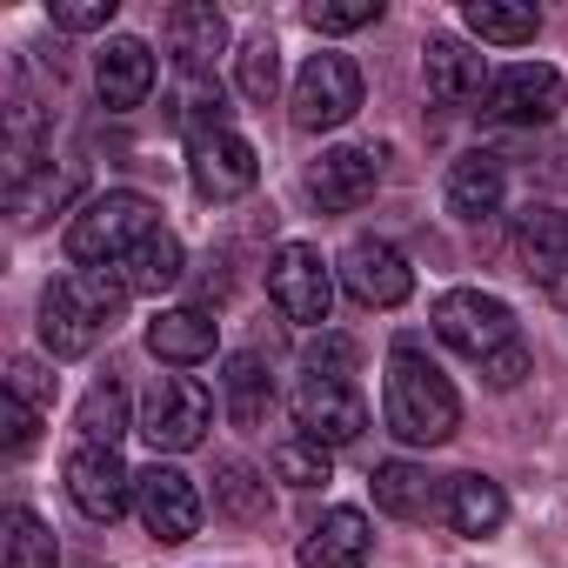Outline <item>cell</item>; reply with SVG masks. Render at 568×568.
<instances>
[{
  "label": "cell",
  "instance_id": "obj_1",
  "mask_svg": "<svg viewBox=\"0 0 568 568\" xmlns=\"http://www.w3.org/2000/svg\"><path fill=\"white\" fill-rule=\"evenodd\" d=\"M128 295L134 288L121 281V267H74V274L48 281V295H41V348L54 362H81L114 328Z\"/></svg>",
  "mask_w": 568,
  "mask_h": 568
},
{
  "label": "cell",
  "instance_id": "obj_2",
  "mask_svg": "<svg viewBox=\"0 0 568 568\" xmlns=\"http://www.w3.org/2000/svg\"><path fill=\"white\" fill-rule=\"evenodd\" d=\"M382 415H388V435H402L408 448H442L462 428V395L422 355L415 335H402L395 355H388V402H382Z\"/></svg>",
  "mask_w": 568,
  "mask_h": 568
},
{
  "label": "cell",
  "instance_id": "obj_3",
  "mask_svg": "<svg viewBox=\"0 0 568 568\" xmlns=\"http://www.w3.org/2000/svg\"><path fill=\"white\" fill-rule=\"evenodd\" d=\"M161 234V221H154V201L148 194H101V201H88L81 214H74V227H68V261L74 267H121L141 241H154Z\"/></svg>",
  "mask_w": 568,
  "mask_h": 568
},
{
  "label": "cell",
  "instance_id": "obj_4",
  "mask_svg": "<svg viewBox=\"0 0 568 568\" xmlns=\"http://www.w3.org/2000/svg\"><path fill=\"white\" fill-rule=\"evenodd\" d=\"M428 328H435L442 348H455V355H468V362H488V355H501L508 342H521L515 308H508L501 295H481V288H448V295L435 302Z\"/></svg>",
  "mask_w": 568,
  "mask_h": 568
},
{
  "label": "cell",
  "instance_id": "obj_5",
  "mask_svg": "<svg viewBox=\"0 0 568 568\" xmlns=\"http://www.w3.org/2000/svg\"><path fill=\"white\" fill-rule=\"evenodd\" d=\"M267 295L295 328H322L328 308H335V267L308 241H281L274 261H267Z\"/></svg>",
  "mask_w": 568,
  "mask_h": 568
},
{
  "label": "cell",
  "instance_id": "obj_6",
  "mask_svg": "<svg viewBox=\"0 0 568 568\" xmlns=\"http://www.w3.org/2000/svg\"><path fill=\"white\" fill-rule=\"evenodd\" d=\"M207 422H214V395H207L194 375H161V382L148 388V402H141V435H148L161 455L201 448Z\"/></svg>",
  "mask_w": 568,
  "mask_h": 568
},
{
  "label": "cell",
  "instance_id": "obj_7",
  "mask_svg": "<svg viewBox=\"0 0 568 568\" xmlns=\"http://www.w3.org/2000/svg\"><path fill=\"white\" fill-rule=\"evenodd\" d=\"M355 108H362V68L348 54H308V68L295 74V128L328 134L355 121Z\"/></svg>",
  "mask_w": 568,
  "mask_h": 568
},
{
  "label": "cell",
  "instance_id": "obj_8",
  "mask_svg": "<svg viewBox=\"0 0 568 568\" xmlns=\"http://www.w3.org/2000/svg\"><path fill=\"white\" fill-rule=\"evenodd\" d=\"M295 428L315 448H355L368 435V402H362L355 382H315V375H302V388H295Z\"/></svg>",
  "mask_w": 568,
  "mask_h": 568
},
{
  "label": "cell",
  "instance_id": "obj_9",
  "mask_svg": "<svg viewBox=\"0 0 568 568\" xmlns=\"http://www.w3.org/2000/svg\"><path fill=\"white\" fill-rule=\"evenodd\" d=\"M561 101H568V88H561V74L548 61H515V68H501L488 81L481 114L488 121H508V128H541V121L561 114Z\"/></svg>",
  "mask_w": 568,
  "mask_h": 568
},
{
  "label": "cell",
  "instance_id": "obj_10",
  "mask_svg": "<svg viewBox=\"0 0 568 568\" xmlns=\"http://www.w3.org/2000/svg\"><path fill=\"white\" fill-rule=\"evenodd\" d=\"M134 515L154 541H194L201 535V488L174 462H154L134 475Z\"/></svg>",
  "mask_w": 568,
  "mask_h": 568
},
{
  "label": "cell",
  "instance_id": "obj_11",
  "mask_svg": "<svg viewBox=\"0 0 568 568\" xmlns=\"http://www.w3.org/2000/svg\"><path fill=\"white\" fill-rule=\"evenodd\" d=\"M68 495H74V508L88 515V521H121L128 508H134V475H128V462H121V448H94V442H81L74 455H68Z\"/></svg>",
  "mask_w": 568,
  "mask_h": 568
},
{
  "label": "cell",
  "instance_id": "obj_12",
  "mask_svg": "<svg viewBox=\"0 0 568 568\" xmlns=\"http://www.w3.org/2000/svg\"><path fill=\"white\" fill-rule=\"evenodd\" d=\"M335 274H342V288H348L362 308H402V302L415 295V267L402 261V247H388V241H368V234L342 247Z\"/></svg>",
  "mask_w": 568,
  "mask_h": 568
},
{
  "label": "cell",
  "instance_id": "obj_13",
  "mask_svg": "<svg viewBox=\"0 0 568 568\" xmlns=\"http://www.w3.org/2000/svg\"><path fill=\"white\" fill-rule=\"evenodd\" d=\"M187 181H194L201 201H241L261 181V161L234 128H214V134L187 141Z\"/></svg>",
  "mask_w": 568,
  "mask_h": 568
},
{
  "label": "cell",
  "instance_id": "obj_14",
  "mask_svg": "<svg viewBox=\"0 0 568 568\" xmlns=\"http://www.w3.org/2000/svg\"><path fill=\"white\" fill-rule=\"evenodd\" d=\"M168 54H174L181 81L214 74V61L227 54V14L214 0H181V8H168Z\"/></svg>",
  "mask_w": 568,
  "mask_h": 568
},
{
  "label": "cell",
  "instance_id": "obj_15",
  "mask_svg": "<svg viewBox=\"0 0 568 568\" xmlns=\"http://www.w3.org/2000/svg\"><path fill=\"white\" fill-rule=\"evenodd\" d=\"M382 181V154L375 148H328L315 168H308V201L328 207V214H348L375 194Z\"/></svg>",
  "mask_w": 568,
  "mask_h": 568
},
{
  "label": "cell",
  "instance_id": "obj_16",
  "mask_svg": "<svg viewBox=\"0 0 568 568\" xmlns=\"http://www.w3.org/2000/svg\"><path fill=\"white\" fill-rule=\"evenodd\" d=\"M488 68H481V54L475 48H462V41H448V34H435L428 48H422V88H428V101H442V108H475L481 94H488Z\"/></svg>",
  "mask_w": 568,
  "mask_h": 568
},
{
  "label": "cell",
  "instance_id": "obj_17",
  "mask_svg": "<svg viewBox=\"0 0 568 568\" xmlns=\"http://www.w3.org/2000/svg\"><path fill=\"white\" fill-rule=\"evenodd\" d=\"M94 88H101V101H108L114 114L141 108V101L154 94V48L134 41V34H114V41L94 54Z\"/></svg>",
  "mask_w": 568,
  "mask_h": 568
},
{
  "label": "cell",
  "instance_id": "obj_18",
  "mask_svg": "<svg viewBox=\"0 0 568 568\" xmlns=\"http://www.w3.org/2000/svg\"><path fill=\"white\" fill-rule=\"evenodd\" d=\"M375 555V521L362 508H328L302 535V568H362Z\"/></svg>",
  "mask_w": 568,
  "mask_h": 568
},
{
  "label": "cell",
  "instance_id": "obj_19",
  "mask_svg": "<svg viewBox=\"0 0 568 568\" xmlns=\"http://www.w3.org/2000/svg\"><path fill=\"white\" fill-rule=\"evenodd\" d=\"M501 194H508V174H501V161H495L488 148L462 154V161L448 168V181H442V201H448L455 221H488V214H501Z\"/></svg>",
  "mask_w": 568,
  "mask_h": 568
},
{
  "label": "cell",
  "instance_id": "obj_20",
  "mask_svg": "<svg viewBox=\"0 0 568 568\" xmlns=\"http://www.w3.org/2000/svg\"><path fill=\"white\" fill-rule=\"evenodd\" d=\"M148 355L168 368H201L214 355V322L201 308H161L148 322Z\"/></svg>",
  "mask_w": 568,
  "mask_h": 568
},
{
  "label": "cell",
  "instance_id": "obj_21",
  "mask_svg": "<svg viewBox=\"0 0 568 568\" xmlns=\"http://www.w3.org/2000/svg\"><path fill=\"white\" fill-rule=\"evenodd\" d=\"M442 515H448V528L455 535H495L501 521H508V495H501V481H488V475H455L448 481V495H442Z\"/></svg>",
  "mask_w": 568,
  "mask_h": 568
},
{
  "label": "cell",
  "instance_id": "obj_22",
  "mask_svg": "<svg viewBox=\"0 0 568 568\" xmlns=\"http://www.w3.org/2000/svg\"><path fill=\"white\" fill-rule=\"evenodd\" d=\"M221 408H227L234 428H261V422H267V408H274V375H267L261 355H227V368H221Z\"/></svg>",
  "mask_w": 568,
  "mask_h": 568
},
{
  "label": "cell",
  "instance_id": "obj_23",
  "mask_svg": "<svg viewBox=\"0 0 568 568\" xmlns=\"http://www.w3.org/2000/svg\"><path fill=\"white\" fill-rule=\"evenodd\" d=\"M368 481H375V508H382V515H395V521L435 515V475H428V468H415V462H382Z\"/></svg>",
  "mask_w": 568,
  "mask_h": 568
},
{
  "label": "cell",
  "instance_id": "obj_24",
  "mask_svg": "<svg viewBox=\"0 0 568 568\" xmlns=\"http://www.w3.org/2000/svg\"><path fill=\"white\" fill-rule=\"evenodd\" d=\"M521 254H528V274L555 281L568 267V207H528L521 214Z\"/></svg>",
  "mask_w": 568,
  "mask_h": 568
},
{
  "label": "cell",
  "instance_id": "obj_25",
  "mask_svg": "<svg viewBox=\"0 0 568 568\" xmlns=\"http://www.w3.org/2000/svg\"><path fill=\"white\" fill-rule=\"evenodd\" d=\"M187 274V254H181V241L161 227L154 241H141L128 261H121V281H128V288L134 295H161V288H174V281Z\"/></svg>",
  "mask_w": 568,
  "mask_h": 568
},
{
  "label": "cell",
  "instance_id": "obj_26",
  "mask_svg": "<svg viewBox=\"0 0 568 568\" xmlns=\"http://www.w3.org/2000/svg\"><path fill=\"white\" fill-rule=\"evenodd\" d=\"M462 28H468L475 41H495V48H521V41H535L541 14H535V8H508V0H468V8H462Z\"/></svg>",
  "mask_w": 568,
  "mask_h": 568
},
{
  "label": "cell",
  "instance_id": "obj_27",
  "mask_svg": "<svg viewBox=\"0 0 568 568\" xmlns=\"http://www.w3.org/2000/svg\"><path fill=\"white\" fill-rule=\"evenodd\" d=\"M214 515H227V521H261L267 515V481L241 455L214 462Z\"/></svg>",
  "mask_w": 568,
  "mask_h": 568
},
{
  "label": "cell",
  "instance_id": "obj_28",
  "mask_svg": "<svg viewBox=\"0 0 568 568\" xmlns=\"http://www.w3.org/2000/svg\"><path fill=\"white\" fill-rule=\"evenodd\" d=\"M74 428H81V442H94V448H121V435L134 428V422H128V395H121V382H94V388L81 395Z\"/></svg>",
  "mask_w": 568,
  "mask_h": 568
},
{
  "label": "cell",
  "instance_id": "obj_29",
  "mask_svg": "<svg viewBox=\"0 0 568 568\" xmlns=\"http://www.w3.org/2000/svg\"><path fill=\"white\" fill-rule=\"evenodd\" d=\"M174 128H181L187 141H201V134L227 128V94H221V81H214V74L181 81V94H174Z\"/></svg>",
  "mask_w": 568,
  "mask_h": 568
},
{
  "label": "cell",
  "instance_id": "obj_30",
  "mask_svg": "<svg viewBox=\"0 0 568 568\" xmlns=\"http://www.w3.org/2000/svg\"><path fill=\"white\" fill-rule=\"evenodd\" d=\"M8 568H61V548L34 508H8Z\"/></svg>",
  "mask_w": 568,
  "mask_h": 568
},
{
  "label": "cell",
  "instance_id": "obj_31",
  "mask_svg": "<svg viewBox=\"0 0 568 568\" xmlns=\"http://www.w3.org/2000/svg\"><path fill=\"white\" fill-rule=\"evenodd\" d=\"M241 94L247 101H274V88H281V48H274V34H247L241 41Z\"/></svg>",
  "mask_w": 568,
  "mask_h": 568
},
{
  "label": "cell",
  "instance_id": "obj_32",
  "mask_svg": "<svg viewBox=\"0 0 568 568\" xmlns=\"http://www.w3.org/2000/svg\"><path fill=\"white\" fill-rule=\"evenodd\" d=\"M274 475L288 481V488H322L328 481V448H315V442H281L274 448Z\"/></svg>",
  "mask_w": 568,
  "mask_h": 568
},
{
  "label": "cell",
  "instance_id": "obj_33",
  "mask_svg": "<svg viewBox=\"0 0 568 568\" xmlns=\"http://www.w3.org/2000/svg\"><path fill=\"white\" fill-rule=\"evenodd\" d=\"M382 21V0H308V28L315 34H355Z\"/></svg>",
  "mask_w": 568,
  "mask_h": 568
},
{
  "label": "cell",
  "instance_id": "obj_34",
  "mask_svg": "<svg viewBox=\"0 0 568 568\" xmlns=\"http://www.w3.org/2000/svg\"><path fill=\"white\" fill-rule=\"evenodd\" d=\"M355 342L348 335H322V342H308V355H302V368L315 375V382H348L355 375Z\"/></svg>",
  "mask_w": 568,
  "mask_h": 568
},
{
  "label": "cell",
  "instance_id": "obj_35",
  "mask_svg": "<svg viewBox=\"0 0 568 568\" xmlns=\"http://www.w3.org/2000/svg\"><path fill=\"white\" fill-rule=\"evenodd\" d=\"M8 395L48 415V408H54V375H48L41 362H14V368H8Z\"/></svg>",
  "mask_w": 568,
  "mask_h": 568
},
{
  "label": "cell",
  "instance_id": "obj_36",
  "mask_svg": "<svg viewBox=\"0 0 568 568\" xmlns=\"http://www.w3.org/2000/svg\"><path fill=\"white\" fill-rule=\"evenodd\" d=\"M114 21V0H54V28L61 34H94Z\"/></svg>",
  "mask_w": 568,
  "mask_h": 568
},
{
  "label": "cell",
  "instance_id": "obj_37",
  "mask_svg": "<svg viewBox=\"0 0 568 568\" xmlns=\"http://www.w3.org/2000/svg\"><path fill=\"white\" fill-rule=\"evenodd\" d=\"M528 368H535L528 342H508L501 355H488V362H481V382H488V388H521V375H528Z\"/></svg>",
  "mask_w": 568,
  "mask_h": 568
},
{
  "label": "cell",
  "instance_id": "obj_38",
  "mask_svg": "<svg viewBox=\"0 0 568 568\" xmlns=\"http://www.w3.org/2000/svg\"><path fill=\"white\" fill-rule=\"evenodd\" d=\"M34 435H41V408H28V402L8 395V455H28Z\"/></svg>",
  "mask_w": 568,
  "mask_h": 568
},
{
  "label": "cell",
  "instance_id": "obj_39",
  "mask_svg": "<svg viewBox=\"0 0 568 568\" xmlns=\"http://www.w3.org/2000/svg\"><path fill=\"white\" fill-rule=\"evenodd\" d=\"M548 295H555V308H561V315H568V267H561V274H555V281H548Z\"/></svg>",
  "mask_w": 568,
  "mask_h": 568
}]
</instances>
